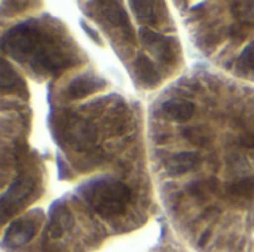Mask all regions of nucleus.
Masks as SVG:
<instances>
[{"instance_id":"1","label":"nucleus","mask_w":254,"mask_h":252,"mask_svg":"<svg viewBox=\"0 0 254 252\" xmlns=\"http://www.w3.org/2000/svg\"><path fill=\"white\" fill-rule=\"evenodd\" d=\"M79 195L103 220L122 215L131 199L128 187L113 178H95L79 187Z\"/></svg>"},{"instance_id":"2","label":"nucleus","mask_w":254,"mask_h":252,"mask_svg":"<svg viewBox=\"0 0 254 252\" xmlns=\"http://www.w3.org/2000/svg\"><path fill=\"white\" fill-rule=\"evenodd\" d=\"M40 230V223L36 218H19L12 221L3 236V245L9 250H22L31 245Z\"/></svg>"},{"instance_id":"3","label":"nucleus","mask_w":254,"mask_h":252,"mask_svg":"<svg viewBox=\"0 0 254 252\" xmlns=\"http://www.w3.org/2000/svg\"><path fill=\"white\" fill-rule=\"evenodd\" d=\"M33 189H34V181L30 177H21L16 181H13L1 196L3 214L6 215L9 211H12L19 203H22L31 195Z\"/></svg>"},{"instance_id":"4","label":"nucleus","mask_w":254,"mask_h":252,"mask_svg":"<svg viewBox=\"0 0 254 252\" xmlns=\"http://www.w3.org/2000/svg\"><path fill=\"white\" fill-rule=\"evenodd\" d=\"M140 39L143 40V43L158 55V58H161L162 61H171L176 55H174V46L171 42V39L144 27L140 30Z\"/></svg>"},{"instance_id":"5","label":"nucleus","mask_w":254,"mask_h":252,"mask_svg":"<svg viewBox=\"0 0 254 252\" xmlns=\"http://www.w3.org/2000/svg\"><path fill=\"white\" fill-rule=\"evenodd\" d=\"M104 86H106V82L101 77H97L92 74H83L70 82L67 92L71 100H80L103 89Z\"/></svg>"},{"instance_id":"6","label":"nucleus","mask_w":254,"mask_h":252,"mask_svg":"<svg viewBox=\"0 0 254 252\" xmlns=\"http://www.w3.org/2000/svg\"><path fill=\"white\" fill-rule=\"evenodd\" d=\"M201 163V156L195 151H183L168 159L165 169L170 175H183L189 171H195Z\"/></svg>"},{"instance_id":"7","label":"nucleus","mask_w":254,"mask_h":252,"mask_svg":"<svg viewBox=\"0 0 254 252\" xmlns=\"http://www.w3.org/2000/svg\"><path fill=\"white\" fill-rule=\"evenodd\" d=\"M162 111L164 114L176 122H186L192 117L195 111L193 102L182 98H171L162 104Z\"/></svg>"},{"instance_id":"8","label":"nucleus","mask_w":254,"mask_h":252,"mask_svg":"<svg viewBox=\"0 0 254 252\" xmlns=\"http://www.w3.org/2000/svg\"><path fill=\"white\" fill-rule=\"evenodd\" d=\"M135 71H137V76L144 86H155L159 82V74H158L153 62L144 55L137 58Z\"/></svg>"},{"instance_id":"9","label":"nucleus","mask_w":254,"mask_h":252,"mask_svg":"<svg viewBox=\"0 0 254 252\" xmlns=\"http://www.w3.org/2000/svg\"><path fill=\"white\" fill-rule=\"evenodd\" d=\"M104 15H106V18L109 19V22H112L113 25H116V27H119V28H124V30H127V31L131 30L128 13H127V10L122 7L121 3H115V1L106 3Z\"/></svg>"},{"instance_id":"10","label":"nucleus","mask_w":254,"mask_h":252,"mask_svg":"<svg viewBox=\"0 0 254 252\" xmlns=\"http://www.w3.org/2000/svg\"><path fill=\"white\" fill-rule=\"evenodd\" d=\"M131 10L140 21L153 24L155 22V3L153 1H129Z\"/></svg>"},{"instance_id":"11","label":"nucleus","mask_w":254,"mask_h":252,"mask_svg":"<svg viewBox=\"0 0 254 252\" xmlns=\"http://www.w3.org/2000/svg\"><path fill=\"white\" fill-rule=\"evenodd\" d=\"M0 85H1V89L6 91V89H12L15 88L16 85H21V80L19 77L16 76V73L9 67V64L6 61L1 62V73H0Z\"/></svg>"},{"instance_id":"12","label":"nucleus","mask_w":254,"mask_h":252,"mask_svg":"<svg viewBox=\"0 0 254 252\" xmlns=\"http://www.w3.org/2000/svg\"><path fill=\"white\" fill-rule=\"evenodd\" d=\"M229 192L234 196H243V198H249L254 195V177H247L243 178L237 183H234L229 187Z\"/></svg>"},{"instance_id":"13","label":"nucleus","mask_w":254,"mask_h":252,"mask_svg":"<svg viewBox=\"0 0 254 252\" xmlns=\"http://www.w3.org/2000/svg\"><path fill=\"white\" fill-rule=\"evenodd\" d=\"M237 68L240 71H252L254 70V40L246 46V49L241 52L238 61H237Z\"/></svg>"},{"instance_id":"14","label":"nucleus","mask_w":254,"mask_h":252,"mask_svg":"<svg viewBox=\"0 0 254 252\" xmlns=\"http://www.w3.org/2000/svg\"><path fill=\"white\" fill-rule=\"evenodd\" d=\"M235 6H238L237 13L246 19H254V1H240L235 3Z\"/></svg>"},{"instance_id":"15","label":"nucleus","mask_w":254,"mask_h":252,"mask_svg":"<svg viewBox=\"0 0 254 252\" xmlns=\"http://www.w3.org/2000/svg\"><path fill=\"white\" fill-rule=\"evenodd\" d=\"M80 27L83 28V31L91 37V40H94V42H97L98 45H103V40H101V37L98 36V33L95 31V30H92L86 22H83V21H80Z\"/></svg>"},{"instance_id":"16","label":"nucleus","mask_w":254,"mask_h":252,"mask_svg":"<svg viewBox=\"0 0 254 252\" xmlns=\"http://www.w3.org/2000/svg\"><path fill=\"white\" fill-rule=\"evenodd\" d=\"M240 144L247 149H254V134H244L240 138Z\"/></svg>"},{"instance_id":"17","label":"nucleus","mask_w":254,"mask_h":252,"mask_svg":"<svg viewBox=\"0 0 254 252\" xmlns=\"http://www.w3.org/2000/svg\"><path fill=\"white\" fill-rule=\"evenodd\" d=\"M58 169L61 171V178H64V175L67 174V169H65V166H64L63 159H60V157H58Z\"/></svg>"}]
</instances>
